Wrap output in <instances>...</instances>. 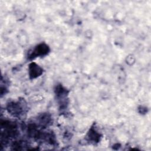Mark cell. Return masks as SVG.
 <instances>
[{
  "label": "cell",
  "mask_w": 151,
  "mask_h": 151,
  "mask_svg": "<svg viewBox=\"0 0 151 151\" xmlns=\"http://www.w3.org/2000/svg\"><path fill=\"white\" fill-rule=\"evenodd\" d=\"M27 106L24 100L10 102L7 104L6 109L8 111L14 116H20L25 112Z\"/></svg>",
  "instance_id": "1"
},
{
  "label": "cell",
  "mask_w": 151,
  "mask_h": 151,
  "mask_svg": "<svg viewBox=\"0 0 151 151\" xmlns=\"http://www.w3.org/2000/svg\"><path fill=\"white\" fill-rule=\"evenodd\" d=\"M50 51V47L45 43H41L37 45L33 50L28 52V58L29 60L34 59L38 57H43L47 55Z\"/></svg>",
  "instance_id": "2"
},
{
  "label": "cell",
  "mask_w": 151,
  "mask_h": 151,
  "mask_svg": "<svg viewBox=\"0 0 151 151\" xmlns=\"http://www.w3.org/2000/svg\"><path fill=\"white\" fill-rule=\"evenodd\" d=\"M101 137V134L96 129L95 127H91L86 136L87 141L93 144H96L99 142Z\"/></svg>",
  "instance_id": "3"
},
{
  "label": "cell",
  "mask_w": 151,
  "mask_h": 151,
  "mask_svg": "<svg viewBox=\"0 0 151 151\" xmlns=\"http://www.w3.org/2000/svg\"><path fill=\"white\" fill-rule=\"evenodd\" d=\"M43 73V69L35 63H31L28 67V73L30 79H34L40 76Z\"/></svg>",
  "instance_id": "4"
}]
</instances>
